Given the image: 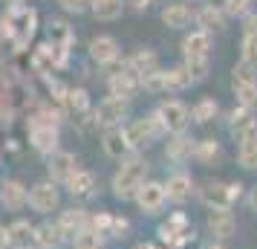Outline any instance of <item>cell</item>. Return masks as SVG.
I'll use <instances>...</instances> for the list:
<instances>
[{"label":"cell","instance_id":"8992f818","mask_svg":"<svg viewBox=\"0 0 257 249\" xmlns=\"http://www.w3.org/2000/svg\"><path fill=\"white\" fill-rule=\"evenodd\" d=\"M29 206H32V212H38V214L55 212V209L61 206V189H58V183H52V180L35 183V186H32V191H29Z\"/></svg>","mask_w":257,"mask_h":249},{"label":"cell","instance_id":"277c9868","mask_svg":"<svg viewBox=\"0 0 257 249\" xmlns=\"http://www.w3.org/2000/svg\"><path fill=\"white\" fill-rule=\"evenodd\" d=\"M156 116L162 119L168 133H185L188 125H191V107L179 99H165L162 105L156 107Z\"/></svg>","mask_w":257,"mask_h":249},{"label":"cell","instance_id":"4dcf8cb0","mask_svg":"<svg viewBox=\"0 0 257 249\" xmlns=\"http://www.w3.org/2000/svg\"><path fill=\"white\" fill-rule=\"evenodd\" d=\"M254 122H257V119H254V110H251V107L237 105L231 113H228V128H231L234 136H237L240 131H245L248 125H254Z\"/></svg>","mask_w":257,"mask_h":249},{"label":"cell","instance_id":"7402d4cb","mask_svg":"<svg viewBox=\"0 0 257 249\" xmlns=\"http://www.w3.org/2000/svg\"><path fill=\"white\" fill-rule=\"evenodd\" d=\"M191 21H194V12L188 3H168L162 9V24L168 29H188Z\"/></svg>","mask_w":257,"mask_h":249},{"label":"cell","instance_id":"ab89813d","mask_svg":"<svg viewBox=\"0 0 257 249\" xmlns=\"http://www.w3.org/2000/svg\"><path fill=\"white\" fill-rule=\"evenodd\" d=\"M130 223L124 217H113V229H110V237H127Z\"/></svg>","mask_w":257,"mask_h":249},{"label":"cell","instance_id":"4fadbf2b","mask_svg":"<svg viewBox=\"0 0 257 249\" xmlns=\"http://www.w3.org/2000/svg\"><path fill=\"white\" fill-rule=\"evenodd\" d=\"M6 240H9V246H15V249H35L38 246V232L29 220H15V223L6 229Z\"/></svg>","mask_w":257,"mask_h":249},{"label":"cell","instance_id":"60d3db41","mask_svg":"<svg viewBox=\"0 0 257 249\" xmlns=\"http://www.w3.org/2000/svg\"><path fill=\"white\" fill-rule=\"evenodd\" d=\"M243 35H257V12H248L243 18Z\"/></svg>","mask_w":257,"mask_h":249},{"label":"cell","instance_id":"6da1fadb","mask_svg":"<svg viewBox=\"0 0 257 249\" xmlns=\"http://www.w3.org/2000/svg\"><path fill=\"white\" fill-rule=\"evenodd\" d=\"M145 174H148V162L142 159V154H133L121 159L118 171L113 174V194L118 200H133L139 186L145 183Z\"/></svg>","mask_w":257,"mask_h":249},{"label":"cell","instance_id":"5b68a950","mask_svg":"<svg viewBox=\"0 0 257 249\" xmlns=\"http://www.w3.org/2000/svg\"><path fill=\"white\" fill-rule=\"evenodd\" d=\"M58 128H55V122H49L47 116H38L32 122V131H29V142L35 148L38 154H47L52 156L58 151Z\"/></svg>","mask_w":257,"mask_h":249},{"label":"cell","instance_id":"1f68e13d","mask_svg":"<svg viewBox=\"0 0 257 249\" xmlns=\"http://www.w3.org/2000/svg\"><path fill=\"white\" fill-rule=\"evenodd\" d=\"M182 67L188 70V75H191V81H205L211 72V58H185L182 61Z\"/></svg>","mask_w":257,"mask_h":249},{"label":"cell","instance_id":"e0dca14e","mask_svg":"<svg viewBox=\"0 0 257 249\" xmlns=\"http://www.w3.org/2000/svg\"><path fill=\"white\" fill-rule=\"evenodd\" d=\"M0 203H3L9 212H21V209L29 206V191L24 189V183L6 180V183L0 186Z\"/></svg>","mask_w":257,"mask_h":249},{"label":"cell","instance_id":"ffe728a7","mask_svg":"<svg viewBox=\"0 0 257 249\" xmlns=\"http://www.w3.org/2000/svg\"><path fill=\"white\" fill-rule=\"evenodd\" d=\"M49 180L52 183H67V177H70L72 171H75V156L70 154V151H55V154L49 156Z\"/></svg>","mask_w":257,"mask_h":249},{"label":"cell","instance_id":"d4e9b609","mask_svg":"<svg viewBox=\"0 0 257 249\" xmlns=\"http://www.w3.org/2000/svg\"><path fill=\"white\" fill-rule=\"evenodd\" d=\"M58 226L67 232V237H72L75 232H81L90 226V214L84 212V209H67V212L58 217Z\"/></svg>","mask_w":257,"mask_h":249},{"label":"cell","instance_id":"d6a6232c","mask_svg":"<svg viewBox=\"0 0 257 249\" xmlns=\"http://www.w3.org/2000/svg\"><path fill=\"white\" fill-rule=\"evenodd\" d=\"M220 9L225 18H240L243 21L248 12H254V0H222Z\"/></svg>","mask_w":257,"mask_h":249},{"label":"cell","instance_id":"8d00e7d4","mask_svg":"<svg viewBox=\"0 0 257 249\" xmlns=\"http://www.w3.org/2000/svg\"><path fill=\"white\" fill-rule=\"evenodd\" d=\"M240 61L257 67V35H243V44H240Z\"/></svg>","mask_w":257,"mask_h":249},{"label":"cell","instance_id":"52a82bcc","mask_svg":"<svg viewBox=\"0 0 257 249\" xmlns=\"http://www.w3.org/2000/svg\"><path fill=\"white\" fill-rule=\"evenodd\" d=\"M136 206H139L142 214H159L168 206V197H165V186L156 183V180H145L136 191Z\"/></svg>","mask_w":257,"mask_h":249},{"label":"cell","instance_id":"ac0fdd59","mask_svg":"<svg viewBox=\"0 0 257 249\" xmlns=\"http://www.w3.org/2000/svg\"><path fill=\"white\" fill-rule=\"evenodd\" d=\"M118 41L116 38H110V35H98L90 41V58L95 61V64H113V61H118Z\"/></svg>","mask_w":257,"mask_h":249},{"label":"cell","instance_id":"ba28073f","mask_svg":"<svg viewBox=\"0 0 257 249\" xmlns=\"http://www.w3.org/2000/svg\"><path fill=\"white\" fill-rule=\"evenodd\" d=\"M205 226H208V235L214 237L217 243H225V240H231L234 232H237V217L231 214V209H208Z\"/></svg>","mask_w":257,"mask_h":249},{"label":"cell","instance_id":"7bdbcfd3","mask_svg":"<svg viewBox=\"0 0 257 249\" xmlns=\"http://www.w3.org/2000/svg\"><path fill=\"white\" fill-rule=\"evenodd\" d=\"M6 246H9V240H6V229L0 226V249H6Z\"/></svg>","mask_w":257,"mask_h":249},{"label":"cell","instance_id":"836d02e7","mask_svg":"<svg viewBox=\"0 0 257 249\" xmlns=\"http://www.w3.org/2000/svg\"><path fill=\"white\" fill-rule=\"evenodd\" d=\"M234 87V96H237V105L243 107H257V81H248V84H231Z\"/></svg>","mask_w":257,"mask_h":249},{"label":"cell","instance_id":"f6af8a7d","mask_svg":"<svg viewBox=\"0 0 257 249\" xmlns=\"http://www.w3.org/2000/svg\"><path fill=\"white\" fill-rule=\"evenodd\" d=\"M251 209H254V212H257V189L251 191Z\"/></svg>","mask_w":257,"mask_h":249},{"label":"cell","instance_id":"b9f144b4","mask_svg":"<svg viewBox=\"0 0 257 249\" xmlns=\"http://www.w3.org/2000/svg\"><path fill=\"white\" fill-rule=\"evenodd\" d=\"M124 3H130L133 9H148L151 6V0H124Z\"/></svg>","mask_w":257,"mask_h":249},{"label":"cell","instance_id":"cb8c5ba5","mask_svg":"<svg viewBox=\"0 0 257 249\" xmlns=\"http://www.w3.org/2000/svg\"><path fill=\"white\" fill-rule=\"evenodd\" d=\"M127 70H133L142 78V75H148V72L159 70V55H156L153 49H148V47L136 49V52L127 58Z\"/></svg>","mask_w":257,"mask_h":249},{"label":"cell","instance_id":"4316f807","mask_svg":"<svg viewBox=\"0 0 257 249\" xmlns=\"http://www.w3.org/2000/svg\"><path fill=\"white\" fill-rule=\"evenodd\" d=\"M90 12L98 21H116L124 12V0H90Z\"/></svg>","mask_w":257,"mask_h":249},{"label":"cell","instance_id":"484cf974","mask_svg":"<svg viewBox=\"0 0 257 249\" xmlns=\"http://www.w3.org/2000/svg\"><path fill=\"white\" fill-rule=\"evenodd\" d=\"M217 116H220V102L211 99V96L199 99L197 105L191 107V119H194L197 125H208V122H214Z\"/></svg>","mask_w":257,"mask_h":249},{"label":"cell","instance_id":"30bf717a","mask_svg":"<svg viewBox=\"0 0 257 249\" xmlns=\"http://www.w3.org/2000/svg\"><path fill=\"white\" fill-rule=\"evenodd\" d=\"M130 113V102L116 99V96H107L101 105L95 107V122L104 125V128H121V122Z\"/></svg>","mask_w":257,"mask_h":249},{"label":"cell","instance_id":"5bb4252c","mask_svg":"<svg viewBox=\"0 0 257 249\" xmlns=\"http://www.w3.org/2000/svg\"><path fill=\"white\" fill-rule=\"evenodd\" d=\"M101 148H104V154L113 156V159H124V156L133 154V148H130L127 136H124V128H104Z\"/></svg>","mask_w":257,"mask_h":249},{"label":"cell","instance_id":"7a4b0ae2","mask_svg":"<svg viewBox=\"0 0 257 249\" xmlns=\"http://www.w3.org/2000/svg\"><path fill=\"white\" fill-rule=\"evenodd\" d=\"M165 125H162V119L156 116V110L153 113H148V116H142L136 119V122H130L127 128H124V136H127V142L130 148L139 154V151H145L148 145H153L156 139H162L165 136Z\"/></svg>","mask_w":257,"mask_h":249},{"label":"cell","instance_id":"7c38bea8","mask_svg":"<svg viewBox=\"0 0 257 249\" xmlns=\"http://www.w3.org/2000/svg\"><path fill=\"white\" fill-rule=\"evenodd\" d=\"M211 47H214V35L211 32H202V29H194L182 38V55L185 58H208Z\"/></svg>","mask_w":257,"mask_h":249},{"label":"cell","instance_id":"9a60e30c","mask_svg":"<svg viewBox=\"0 0 257 249\" xmlns=\"http://www.w3.org/2000/svg\"><path fill=\"white\" fill-rule=\"evenodd\" d=\"M194 142H197V139H191L188 133H171V139L165 145V159H171L176 165L188 162V159L194 156Z\"/></svg>","mask_w":257,"mask_h":249},{"label":"cell","instance_id":"e575fe53","mask_svg":"<svg viewBox=\"0 0 257 249\" xmlns=\"http://www.w3.org/2000/svg\"><path fill=\"white\" fill-rule=\"evenodd\" d=\"M139 90H148V93H168V90H165V70H153V72H148V75H142Z\"/></svg>","mask_w":257,"mask_h":249},{"label":"cell","instance_id":"9c48e42d","mask_svg":"<svg viewBox=\"0 0 257 249\" xmlns=\"http://www.w3.org/2000/svg\"><path fill=\"white\" fill-rule=\"evenodd\" d=\"M162 186H165V197H168L171 203H176V206L188 203L194 194H197V183H194V177H191L188 171H174Z\"/></svg>","mask_w":257,"mask_h":249},{"label":"cell","instance_id":"8fae6325","mask_svg":"<svg viewBox=\"0 0 257 249\" xmlns=\"http://www.w3.org/2000/svg\"><path fill=\"white\" fill-rule=\"evenodd\" d=\"M107 90H110V96H116V99H124V102H130L133 96H136V90H139V75L133 70H118L113 72L110 78H107Z\"/></svg>","mask_w":257,"mask_h":249},{"label":"cell","instance_id":"f1b7e54d","mask_svg":"<svg viewBox=\"0 0 257 249\" xmlns=\"http://www.w3.org/2000/svg\"><path fill=\"white\" fill-rule=\"evenodd\" d=\"M104 246H107V237H101L93 226H87V229L72 235V249H104Z\"/></svg>","mask_w":257,"mask_h":249},{"label":"cell","instance_id":"603a6c76","mask_svg":"<svg viewBox=\"0 0 257 249\" xmlns=\"http://www.w3.org/2000/svg\"><path fill=\"white\" fill-rule=\"evenodd\" d=\"M35 232H38V246L44 249H58L67 243V232L58 226V220H47V223L35 226Z\"/></svg>","mask_w":257,"mask_h":249},{"label":"cell","instance_id":"d6986e66","mask_svg":"<svg viewBox=\"0 0 257 249\" xmlns=\"http://www.w3.org/2000/svg\"><path fill=\"white\" fill-rule=\"evenodd\" d=\"M191 159H197L199 165H220L222 162V145L214 139V136H205V139H197L194 142V156Z\"/></svg>","mask_w":257,"mask_h":249},{"label":"cell","instance_id":"f546056e","mask_svg":"<svg viewBox=\"0 0 257 249\" xmlns=\"http://www.w3.org/2000/svg\"><path fill=\"white\" fill-rule=\"evenodd\" d=\"M237 165L245 171H257V136L237 142Z\"/></svg>","mask_w":257,"mask_h":249},{"label":"cell","instance_id":"74e56055","mask_svg":"<svg viewBox=\"0 0 257 249\" xmlns=\"http://www.w3.org/2000/svg\"><path fill=\"white\" fill-rule=\"evenodd\" d=\"M67 107L75 110V116H78V113H87V110H90V99H87L84 90H70V93H67Z\"/></svg>","mask_w":257,"mask_h":249},{"label":"cell","instance_id":"83f0119b","mask_svg":"<svg viewBox=\"0 0 257 249\" xmlns=\"http://www.w3.org/2000/svg\"><path fill=\"white\" fill-rule=\"evenodd\" d=\"M191 75H188V70L179 64V67H171V70H165V90L168 93H182V90H188L191 87Z\"/></svg>","mask_w":257,"mask_h":249},{"label":"cell","instance_id":"44dd1931","mask_svg":"<svg viewBox=\"0 0 257 249\" xmlns=\"http://www.w3.org/2000/svg\"><path fill=\"white\" fill-rule=\"evenodd\" d=\"M64 186H67V191H70L72 197H90L95 191V174L87 171V168H75Z\"/></svg>","mask_w":257,"mask_h":249},{"label":"cell","instance_id":"3957f363","mask_svg":"<svg viewBox=\"0 0 257 249\" xmlns=\"http://www.w3.org/2000/svg\"><path fill=\"white\" fill-rule=\"evenodd\" d=\"M243 189H245L243 183H217V180H208V183H202V189H197V194L208 209H231L234 203L243 197Z\"/></svg>","mask_w":257,"mask_h":249},{"label":"cell","instance_id":"2e32d148","mask_svg":"<svg viewBox=\"0 0 257 249\" xmlns=\"http://www.w3.org/2000/svg\"><path fill=\"white\" fill-rule=\"evenodd\" d=\"M194 24L202 29V32H220L225 29V15H222L220 6H214V3H202L197 12H194Z\"/></svg>","mask_w":257,"mask_h":249},{"label":"cell","instance_id":"ee69618b","mask_svg":"<svg viewBox=\"0 0 257 249\" xmlns=\"http://www.w3.org/2000/svg\"><path fill=\"white\" fill-rule=\"evenodd\" d=\"M205 249H228V246H225V243H217V240H214V243H208Z\"/></svg>","mask_w":257,"mask_h":249},{"label":"cell","instance_id":"f35d334b","mask_svg":"<svg viewBox=\"0 0 257 249\" xmlns=\"http://www.w3.org/2000/svg\"><path fill=\"white\" fill-rule=\"evenodd\" d=\"M58 3H61L64 12H75V15H81L90 9V0H58Z\"/></svg>","mask_w":257,"mask_h":249},{"label":"cell","instance_id":"d590c367","mask_svg":"<svg viewBox=\"0 0 257 249\" xmlns=\"http://www.w3.org/2000/svg\"><path fill=\"white\" fill-rule=\"evenodd\" d=\"M248 81H257V67L245 64V61H237L231 70V84H248Z\"/></svg>","mask_w":257,"mask_h":249}]
</instances>
